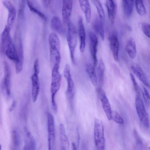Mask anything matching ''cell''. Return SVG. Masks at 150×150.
Instances as JSON below:
<instances>
[{"mask_svg": "<svg viewBox=\"0 0 150 150\" xmlns=\"http://www.w3.org/2000/svg\"><path fill=\"white\" fill-rule=\"evenodd\" d=\"M59 64H55L53 68L52 73V81L50 86L51 93V107L52 110H56L57 106L55 99V96L60 89L61 78L59 71Z\"/></svg>", "mask_w": 150, "mask_h": 150, "instance_id": "6da1fadb", "label": "cell"}, {"mask_svg": "<svg viewBox=\"0 0 150 150\" xmlns=\"http://www.w3.org/2000/svg\"><path fill=\"white\" fill-rule=\"evenodd\" d=\"M50 54L51 61L54 63L59 64L61 60L60 43L57 34L51 33L48 37Z\"/></svg>", "mask_w": 150, "mask_h": 150, "instance_id": "7a4b0ae2", "label": "cell"}, {"mask_svg": "<svg viewBox=\"0 0 150 150\" xmlns=\"http://www.w3.org/2000/svg\"><path fill=\"white\" fill-rule=\"evenodd\" d=\"M67 25L68 29L67 39L70 58L72 63L75 64L74 54L77 42V32L75 26L70 20Z\"/></svg>", "mask_w": 150, "mask_h": 150, "instance_id": "3957f363", "label": "cell"}, {"mask_svg": "<svg viewBox=\"0 0 150 150\" xmlns=\"http://www.w3.org/2000/svg\"><path fill=\"white\" fill-rule=\"evenodd\" d=\"M94 137L96 150H105V142L103 124L99 119L94 122Z\"/></svg>", "mask_w": 150, "mask_h": 150, "instance_id": "277c9868", "label": "cell"}, {"mask_svg": "<svg viewBox=\"0 0 150 150\" xmlns=\"http://www.w3.org/2000/svg\"><path fill=\"white\" fill-rule=\"evenodd\" d=\"M47 119L48 150H55V135L54 119L51 113L47 112Z\"/></svg>", "mask_w": 150, "mask_h": 150, "instance_id": "5b68a950", "label": "cell"}, {"mask_svg": "<svg viewBox=\"0 0 150 150\" xmlns=\"http://www.w3.org/2000/svg\"><path fill=\"white\" fill-rule=\"evenodd\" d=\"M135 105L137 112L141 122L145 127H149V121L148 115L140 96L137 95L135 99Z\"/></svg>", "mask_w": 150, "mask_h": 150, "instance_id": "8992f818", "label": "cell"}, {"mask_svg": "<svg viewBox=\"0 0 150 150\" xmlns=\"http://www.w3.org/2000/svg\"><path fill=\"white\" fill-rule=\"evenodd\" d=\"M4 76L2 83V88L3 93L7 98L10 97L11 91V71L8 64L4 63Z\"/></svg>", "mask_w": 150, "mask_h": 150, "instance_id": "52a82bcc", "label": "cell"}, {"mask_svg": "<svg viewBox=\"0 0 150 150\" xmlns=\"http://www.w3.org/2000/svg\"><path fill=\"white\" fill-rule=\"evenodd\" d=\"M63 73L64 77L67 82V95L69 99L71 100L74 96V81L71 78L70 67L69 64H66L65 65Z\"/></svg>", "mask_w": 150, "mask_h": 150, "instance_id": "ba28073f", "label": "cell"}, {"mask_svg": "<svg viewBox=\"0 0 150 150\" xmlns=\"http://www.w3.org/2000/svg\"><path fill=\"white\" fill-rule=\"evenodd\" d=\"M89 48L90 53L93 61L94 66H96L98 63L97 56L98 41L95 34L92 31L89 33Z\"/></svg>", "mask_w": 150, "mask_h": 150, "instance_id": "9c48e42d", "label": "cell"}, {"mask_svg": "<svg viewBox=\"0 0 150 150\" xmlns=\"http://www.w3.org/2000/svg\"><path fill=\"white\" fill-rule=\"evenodd\" d=\"M10 28L6 25L1 35L0 51L2 53H5L6 49L12 42L10 35Z\"/></svg>", "mask_w": 150, "mask_h": 150, "instance_id": "30bf717a", "label": "cell"}, {"mask_svg": "<svg viewBox=\"0 0 150 150\" xmlns=\"http://www.w3.org/2000/svg\"><path fill=\"white\" fill-rule=\"evenodd\" d=\"M109 45L115 60L117 62L119 61L118 54L119 43L117 35L115 33H111L109 38Z\"/></svg>", "mask_w": 150, "mask_h": 150, "instance_id": "8fae6325", "label": "cell"}, {"mask_svg": "<svg viewBox=\"0 0 150 150\" xmlns=\"http://www.w3.org/2000/svg\"><path fill=\"white\" fill-rule=\"evenodd\" d=\"M24 144L23 150H35L36 147L35 140L28 129L24 128Z\"/></svg>", "mask_w": 150, "mask_h": 150, "instance_id": "7c38bea8", "label": "cell"}, {"mask_svg": "<svg viewBox=\"0 0 150 150\" xmlns=\"http://www.w3.org/2000/svg\"><path fill=\"white\" fill-rule=\"evenodd\" d=\"M62 16L63 24L67 25L69 21V18L72 11L73 1L72 0L62 1Z\"/></svg>", "mask_w": 150, "mask_h": 150, "instance_id": "4fadbf2b", "label": "cell"}, {"mask_svg": "<svg viewBox=\"0 0 150 150\" xmlns=\"http://www.w3.org/2000/svg\"><path fill=\"white\" fill-rule=\"evenodd\" d=\"M99 97L103 109L109 120H111L112 110L110 105L105 93L101 89H99Z\"/></svg>", "mask_w": 150, "mask_h": 150, "instance_id": "5bb4252c", "label": "cell"}, {"mask_svg": "<svg viewBox=\"0 0 150 150\" xmlns=\"http://www.w3.org/2000/svg\"><path fill=\"white\" fill-rule=\"evenodd\" d=\"M3 5L8 11L7 26L11 28L15 21L16 16V10L14 6L9 1H3Z\"/></svg>", "mask_w": 150, "mask_h": 150, "instance_id": "9a60e30c", "label": "cell"}, {"mask_svg": "<svg viewBox=\"0 0 150 150\" xmlns=\"http://www.w3.org/2000/svg\"><path fill=\"white\" fill-rule=\"evenodd\" d=\"M78 31L80 40L79 50L81 52H83L86 45V34L82 18L81 17L78 21Z\"/></svg>", "mask_w": 150, "mask_h": 150, "instance_id": "2e32d148", "label": "cell"}, {"mask_svg": "<svg viewBox=\"0 0 150 150\" xmlns=\"http://www.w3.org/2000/svg\"><path fill=\"white\" fill-rule=\"evenodd\" d=\"M60 150H69V142L65 127L62 124L59 126Z\"/></svg>", "mask_w": 150, "mask_h": 150, "instance_id": "e0dca14e", "label": "cell"}, {"mask_svg": "<svg viewBox=\"0 0 150 150\" xmlns=\"http://www.w3.org/2000/svg\"><path fill=\"white\" fill-rule=\"evenodd\" d=\"M131 67L133 73L139 80L146 86L149 87L147 79L140 66L137 63H133L132 64Z\"/></svg>", "mask_w": 150, "mask_h": 150, "instance_id": "ac0fdd59", "label": "cell"}, {"mask_svg": "<svg viewBox=\"0 0 150 150\" xmlns=\"http://www.w3.org/2000/svg\"><path fill=\"white\" fill-rule=\"evenodd\" d=\"M38 75L35 73L31 76L32 81V98L33 102H36L40 91V83Z\"/></svg>", "mask_w": 150, "mask_h": 150, "instance_id": "d6986e66", "label": "cell"}, {"mask_svg": "<svg viewBox=\"0 0 150 150\" xmlns=\"http://www.w3.org/2000/svg\"><path fill=\"white\" fill-rule=\"evenodd\" d=\"M108 17L111 24L115 22L116 15L117 6L114 1L107 0L106 1Z\"/></svg>", "mask_w": 150, "mask_h": 150, "instance_id": "ffe728a7", "label": "cell"}, {"mask_svg": "<svg viewBox=\"0 0 150 150\" xmlns=\"http://www.w3.org/2000/svg\"><path fill=\"white\" fill-rule=\"evenodd\" d=\"M52 28L57 33L64 35L65 33V30L63 24L59 17L54 16L52 17L50 22Z\"/></svg>", "mask_w": 150, "mask_h": 150, "instance_id": "44dd1931", "label": "cell"}, {"mask_svg": "<svg viewBox=\"0 0 150 150\" xmlns=\"http://www.w3.org/2000/svg\"><path fill=\"white\" fill-rule=\"evenodd\" d=\"M79 1L81 8L85 14L86 22L89 23L91 18V10L89 1L80 0Z\"/></svg>", "mask_w": 150, "mask_h": 150, "instance_id": "7402d4cb", "label": "cell"}, {"mask_svg": "<svg viewBox=\"0 0 150 150\" xmlns=\"http://www.w3.org/2000/svg\"><path fill=\"white\" fill-rule=\"evenodd\" d=\"M125 49L126 52L132 58H134L136 56L137 50L136 43L133 38H130L128 40Z\"/></svg>", "mask_w": 150, "mask_h": 150, "instance_id": "603a6c76", "label": "cell"}, {"mask_svg": "<svg viewBox=\"0 0 150 150\" xmlns=\"http://www.w3.org/2000/svg\"><path fill=\"white\" fill-rule=\"evenodd\" d=\"M104 24L99 18L97 16L95 18L93 23V26L94 30L99 35L102 40H105Z\"/></svg>", "mask_w": 150, "mask_h": 150, "instance_id": "cb8c5ba5", "label": "cell"}, {"mask_svg": "<svg viewBox=\"0 0 150 150\" xmlns=\"http://www.w3.org/2000/svg\"><path fill=\"white\" fill-rule=\"evenodd\" d=\"M86 71L93 86L98 83V78L94 67L90 63L87 64L86 66Z\"/></svg>", "mask_w": 150, "mask_h": 150, "instance_id": "d4e9b609", "label": "cell"}, {"mask_svg": "<svg viewBox=\"0 0 150 150\" xmlns=\"http://www.w3.org/2000/svg\"><path fill=\"white\" fill-rule=\"evenodd\" d=\"M122 3L124 15L127 18H129L131 16L132 13L134 1L123 0Z\"/></svg>", "mask_w": 150, "mask_h": 150, "instance_id": "484cf974", "label": "cell"}, {"mask_svg": "<svg viewBox=\"0 0 150 150\" xmlns=\"http://www.w3.org/2000/svg\"><path fill=\"white\" fill-rule=\"evenodd\" d=\"M105 65L103 60L100 59L98 68V75L99 82L100 84L102 85L104 80Z\"/></svg>", "mask_w": 150, "mask_h": 150, "instance_id": "4316f807", "label": "cell"}, {"mask_svg": "<svg viewBox=\"0 0 150 150\" xmlns=\"http://www.w3.org/2000/svg\"><path fill=\"white\" fill-rule=\"evenodd\" d=\"M92 1L95 6L99 16V18L101 22L104 24L105 16L103 9L100 2L98 0H92Z\"/></svg>", "mask_w": 150, "mask_h": 150, "instance_id": "83f0119b", "label": "cell"}, {"mask_svg": "<svg viewBox=\"0 0 150 150\" xmlns=\"http://www.w3.org/2000/svg\"><path fill=\"white\" fill-rule=\"evenodd\" d=\"M11 138L13 150H18L19 144V138L18 133L16 130L12 131Z\"/></svg>", "mask_w": 150, "mask_h": 150, "instance_id": "f1b7e54d", "label": "cell"}, {"mask_svg": "<svg viewBox=\"0 0 150 150\" xmlns=\"http://www.w3.org/2000/svg\"><path fill=\"white\" fill-rule=\"evenodd\" d=\"M27 3L28 8L31 11L37 15L44 20L45 21L47 20V18L46 16L44 13L35 7L31 1L27 0Z\"/></svg>", "mask_w": 150, "mask_h": 150, "instance_id": "f546056e", "label": "cell"}, {"mask_svg": "<svg viewBox=\"0 0 150 150\" xmlns=\"http://www.w3.org/2000/svg\"><path fill=\"white\" fill-rule=\"evenodd\" d=\"M135 4L138 13L142 16L144 15L146 13V10L142 1L141 0L135 1Z\"/></svg>", "mask_w": 150, "mask_h": 150, "instance_id": "4dcf8cb0", "label": "cell"}, {"mask_svg": "<svg viewBox=\"0 0 150 150\" xmlns=\"http://www.w3.org/2000/svg\"><path fill=\"white\" fill-rule=\"evenodd\" d=\"M111 120L118 124H122L124 120L119 113L116 111H112L111 114Z\"/></svg>", "mask_w": 150, "mask_h": 150, "instance_id": "1f68e13d", "label": "cell"}, {"mask_svg": "<svg viewBox=\"0 0 150 150\" xmlns=\"http://www.w3.org/2000/svg\"><path fill=\"white\" fill-rule=\"evenodd\" d=\"M130 76L132 81L134 89L137 93V95L140 96L141 92L140 88L136 81L133 74L130 73Z\"/></svg>", "mask_w": 150, "mask_h": 150, "instance_id": "d6a6232c", "label": "cell"}, {"mask_svg": "<svg viewBox=\"0 0 150 150\" xmlns=\"http://www.w3.org/2000/svg\"><path fill=\"white\" fill-rule=\"evenodd\" d=\"M142 30L144 34L148 37L150 38V25L149 24L143 23L141 24Z\"/></svg>", "mask_w": 150, "mask_h": 150, "instance_id": "836d02e7", "label": "cell"}, {"mask_svg": "<svg viewBox=\"0 0 150 150\" xmlns=\"http://www.w3.org/2000/svg\"><path fill=\"white\" fill-rule=\"evenodd\" d=\"M142 92L145 102L147 105H149L150 96L148 91L146 88L143 87Z\"/></svg>", "mask_w": 150, "mask_h": 150, "instance_id": "e575fe53", "label": "cell"}, {"mask_svg": "<svg viewBox=\"0 0 150 150\" xmlns=\"http://www.w3.org/2000/svg\"><path fill=\"white\" fill-rule=\"evenodd\" d=\"M40 65L39 60L38 58H36L34 63L33 70L34 73L38 75L40 72Z\"/></svg>", "mask_w": 150, "mask_h": 150, "instance_id": "d590c367", "label": "cell"}, {"mask_svg": "<svg viewBox=\"0 0 150 150\" xmlns=\"http://www.w3.org/2000/svg\"><path fill=\"white\" fill-rule=\"evenodd\" d=\"M25 4V2L24 1H21L18 11V15L19 17L21 18H22L23 16Z\"/></svg>", "mask_w": 150, "mask_h": 150, "instance_id": "8d00e7d4", "label": "cell"}, {"mask_svg": "<svg viewBox=\"0 0 150 150\" xmlns=\"http://www.w3.org/2000/svg\"><path fill=\"white\" fill-rule=\"evenodd\" d=\"M51 0H42V2L44 6L46 7H48L50 4L51 3Z\"/></svg>", "mask_w": 150, "mask_h": 150, "instance_id": "74e56055", "label": "cell"}, {"mask_svg": "<svg viewBox=\"0 0 150 150\" xmlns=\"http://www.w3.org/2000/svg\"><path fill=\"white\" fill-rule=\"evenodd\" d=\"M16 104V102L15 100H13V103L9 108V111H12L15 108Z\"/></svg>", "mask_w": 150, "mask_h": 150, "instance_id": "f35d334b", "label": "cell"}, {"mask_svg": "<svg viewBox=\"0 0 150 150\" xmlns=\"http://www.w3.org/2000/svg\"><path fill=\"white\" fill-rule=\"evenodd\" d=\"M71 150H77L76 144L72 142L71 144Z\"/></svg>", "mask_w": 150, "mask_h": 150, "instance_id": "ab89813d", "label": "cell"}, {"mask_svg": "<svg viewBox=\"0 0 150 150\" xmlns=\"http://www.w3.org/2000/svg\"><path fill=\"white\" fill-rule=\"evenodd\" d=\"M0 150H2L1 146L0 144Z\"/></svg>", "mask_w": 150, "mask_h": 150, "instance_id": "60d3db41", "label": "cell"}]
</instances>
